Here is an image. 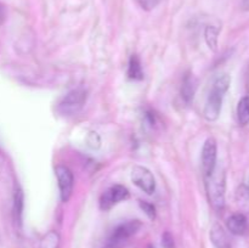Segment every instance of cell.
<instances>
[{"mask_svg":"<svg viewBox=\"0 0 249 248\" xmlns=\"http://www.w3.org/2000/svg\"><path fill=\"white\" fill-rule=\"evenodd\" d=\"M129 197V191L123 185H114L107 189L100 197V208L102 211H108L116 204L121 203L122 201H125Z\"/></svg>","mask_w":249,"mask_h":248,"instance_id":"7","label":"cell"},{"mask_svg":"<svg viewBox=\"0 0 249 248\" xmlns=\"http://www.w3.org/2000/svg\"><path fill=\"white\" fill-rule=\"evenodd\" d=\"M211 241L216 248H231L230 240L226 235L223 226L214 224L211 229Z\"/></svg>","mask_w":249,"mask_h":248,"instance_id":"12","label":"cell"},{"mask_svg":"<svg viewBox=\"0 0 249 248\" xmlns=\"http://www.w3.org/2000/svg\"><path fill=\"white\" fill-rule=\"evenodd\" d=\"M206 179V189L209 202L215 211H223L225 207V191H226V177L225 172L220 168H215L213 174L204 177Z\"/></svg>","mask_w":249,"mask_h":248,"instance_id":"2","label":"cell"},{"mask_svg":"<svg viewBox=\"0 0 249 248\" xmlns=\"http://www.w3.org/2000/svg\"><path fill=\"white\" fill-rule=\"evenodd\" d=\"M146 248H153V247H152V246H147V247H146Z\"/></svg>","mask_w":249,"mask_h":248,"instance_id":"24","label":"cell"},{"mask_svg":"<svg viewBox=\"0 0 249 248\" xmlns=\"http://www.w3.org/2000/svg\"><path fill=\"white\" fill-rule=\"evenodd\" d=\"M60 235L57 231H49L40 241V248H60Z\"/></svg>","mask_w":249,"mask_h":248,"instance_id":"16","label":"cell"},{"mask_svg":"<svg viewBox=\"0 0 249 248\" xmlns=\"http://www.w3.org/2000/svg\"><path fill=\"white\" fill-rule=\"evenodd\" d=\"M162 245L164 248H174V240L169 232H164L162 236Z\"/></svg>","mask_w":249,"mask_h":248,"instance_id":"20","label":"cell"},{"mask_svg":"<svg viewBox=\"0 0 249 248\" xmlns=\"http://www.w3.org/2000/svg\"><path fill=\"white\" fill-rule=\"evenodd\" d=\"M55 174L57 177L60 198L62 202H67L71 198L74 186V177L72 170L66 165H57L55 168Z\"/></svg>","mask_w":249,"mask_h":248,"instance_id":"5","label":"cell"},{"mask_svg":"<svg viewBox=\"0 0 249 248\" xmlns=\"http://www.w3.org/2000/svg\"><path fill=\"white\" fill-rule=\"evenodd\" d=\"M128 77L133 80L143 79V71L140 58L136 55H131L128 63Z\"/></svg>","mask_w":249,"mask_h":248,"instance_id":"13","label":"cell"},{"mask_svg":"<svg viewBox=\"0 0 249 248\" xmlns=\"http://www.w3.org/2000/svg\"><path fill=\"white\" fill-rule=\"evenodd\" d=\"M197 90V79L191 72H187L185 74L184 79H182L181 84V90H180V94H181L182 101L186 105H191V102L194 101L195 94H196Z\"/></svg>","mask_w":249,"mask_h":248,"instance_id":"9","label":"cell"},{"mask_svg":"<svg viewBox=\"0 0 249 248\" xmlns=\"http://www.w3.org/2000/svg\"><path fill=\"white\" fill-rule=\"evenodd\" d=\"M219 32H220V28L214 26V24H208L206 27V29H204V39H206V43L209 46V49L213 51H216V49H218Z\"/></svg>","mask_w":249,"mask_h":248,"instance_id":"14","label":"cell"},{"mask_svg":"<svg viewBox=\"0 0 249 248\" xmlns=\"http://www.w3.org/2000/svg\"><path fill=\"white\" fill-rule=\"evenodd\" d=\"M236 199H237L240 207H243L249 211V187L247 185H243L238 189L237 194H236Z\"/></svg>","mask_w":249,"mask_h":248,"instance_id":"17","label":"cell"},{"mask_svg":"<svg viewBox=\"0 0 249 248\" xmlns=\"http://www.w3.org/2000/svg\"><path fill=\"white\" fill-rule=\"evenodd\" d=\"M4 17H5V11H4V7L0 5V24H1V22L4 21Z\"/></svg>","mask_w":249,"mask_h":248,"instance_id":"22","label":"cell"},{"mask_svg":"<svg viewBox=\"0 0 249 248\" xmlns=\"http://www.w3.org/2000/svg\"><path fill=\"white\" fill-rule=\"evenodd\" d=\"M237 118L241 125L249 124V96H243L238 102Z\"/></svg>","mask_w":249,"mask_h":248,"instance_id":"15","label":"cell"},{"mask_svg":"<svg viewBox=\"0 0 249 248\" xmlns=\"http://www.w3.org/2000/svg\"><path fill=\"white\" fill-rule=\"evenodd\" d=\"M248 77H249V70H248Z\"/></svg>","mask_w":249,"mask_h":248,"instance_id":"26","label":"cell"},{"mask_svg":"<svg viewBox=\"0 0 249 248\" xmlns=\"http://www.w3.org/2000/svg\"><path fill=\"white\" fill-rule=\"evenodd\" d=\"M202 172L204 177L213 174L216 168V159H218V146L216 141L213 138H209L204 141L202 148Z\"/></svg>","mask_w":249,"mask_h":248,"instance_id":"6","label":"cell"},{"mask_svg":"<svg viewBox=\"0 0 249 248\" xmlns=\"http://www.w3.org/2000/svg\"><path fill=\"white\" fill-rule=\"evenodd\" d=\"M141 228V223L139 220H129L125 223H122L113 230V232L109 236L108 243H112L114 246H119L123 242H125L128 238L135 235Z\"/></svg>","mask_w":249,"mask_h":248,"instance_id":"8","label":"cell"},{"mask_svg":"<svg viewBox=\"0 0 249 248\" xmlns=\"http://www.w3.org/2000/svg\"><path fill=\"white\" fill-rule=\"evenodd\" d=\"M23 207H24V196L21 187H16L14 194V204H12V215H14V221L17 228L22 226V215H23Z\"/></svg>","mask_w":249,"mask_h":248,"instance_id":"11","label":"cell"},{"mask_svg":"<svg viewBox=\"0 0 249 248\" xmlns=\"http://www.w3.org/2000/svg\"><path fill=\"white\" fill-rule=\"evenodd\" d=\"M135 1L138 2L141 9L146 10V11H151L160 4V0H135Z\"/></svg>","mask_w":249,"mask_h":248,"instance_id":"19","label":"cell"},{"mask_svg":"<svg viewBox=\"0 0 249 248\" xmlns=\"http://www.w3.org/2000/svg\"><path fill=\"white\" fill-rule=\"evenodd\" d=\"M231 84L230 75L223 73L214 78L213 83H212L211 90L207 96L206 105H204L203 116L207 121L214 122L219 118L221 112V107H223L224 96L228 92L229 88Z\"/></svg>","mask_w":249,"mask_h":248,"instance_id":"1","label":"cell"},{"mask_svg":"<svg viewBox=\"0 0 249 248\" xmlns=\"http://www.w3.org/2000/svg\"><path fill=\"white\" fill-rule=\"evenodd\" d=\"M87 99L88 95L84 89L78 88V89L72 90L67 95H65L63 99L58 102L57 112L65 117L75 116L82 111L85 102H87Z\"/></svg>","mask_w":249,"mask_h":248,"instance_id":"3","label":"cell"},{"mask_svg":"<svg viewBox=\"0 0 249 248\" xmlns=\"http://www.w3.org/2000/svg\"><path fill=\"white\" fill-rule=\"evenodd\" d=\"M226 226H228V230L230 231L232 235H245L246 231H247L248 229L247 216L242 213L232 214V215L229 216L228 220H226Z\"/></svg>","mask_w":249,"mask_h":248,"instance_id":"10","label":"cell"},{"mask_svg":"<svg viewBox=\"0 0 249 248\" xmlns=\"http://www.w3.org/2000/svg\"><path fill=\"white\" fill-rule=\"evenodd\" d=\"M140 207L143 212L146 213V215L148 216L150 219H155L156 218V207L153 206L152 203L146 201H140Z\"/></svg>","mask_w":249,"mask_h":248,"instance_id":"18","label":"cell"},{"mask_svg":"<svg viewBox=\"0 0 249 248\" xmlns=\"http://www.w3.org/2000/svg\"><path fill=\"white\" fill-rule=\"evenodd\" d=\"M241 7L245 11H248L249 10V0H241Z\"/></svg>","mask_w":249,"mask_h":248,"instance_id":"21","label":"cell"},{"mask_svg":"<svg viewBox=\"0 0 249 248\" xmlns=\"http://www.w3.org/2000/svg\"><path fill=\"white\" fill-rule=\"evenodd\" d=\"M131 181L134 185L139 187L141 191L146 192L147 195H151L156 190V179L150 169L142 165H135L131 169Z\"/></svg>","mask_w":249,"mask_h":248,"instance_id":"4","label":"cell"},{"mask_svg":"<svg viewBox=\"0 0 249 248\" xmlns=\"http://www.w3.org/2000/svg\"><path fill=\"white\" fill-rule=\"evenodd\" d=\"M247 186L249 187V180H248V184H247Z\"/></svg>","mask_w":249,"mask_h":248,"instance_id":"25","label":"cell"},{"mask_svg":"<svg viewBox=\"0 0 249 248\" xmlns=\"http://www.w3.org/2000/svg\"><path fill=\"white\" fill-rule=\"evenodd\" d=\"M105 248H121V247H119V246H114V245H112V243H107L106 247H105Z\"/></svg>","mask_w":249,"mask_h":248,"instance_id":"23","label":"cell"}]
</instances>
